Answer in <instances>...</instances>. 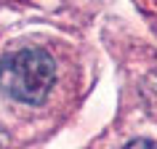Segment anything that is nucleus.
<instances>
[{
    "label": "nucleus",
    "instance_id": "nucleus-1",
    "mask_svg": "<svg viewBox=\"0 0 157 149\" xmlns=\"http://www.w3.org/2000/svg\"><path fill=\"white\" fill-rule=\"evenodd\" d=\"M56 83V61L43 48H16L0 59V91L19 104H43Z\"/></svg>",
    "mask_w": 157,
    "mask_h": 149
},
{
    "label": "nucleus",
    "instance_id": "nucleus-2",
    "mask_svg": "<svg viewBox=\"0 0 157 149\" xmlns=\"http://www.w3.org/2000/svg\"><path fill=\"white\" fill-rule=\"evenodd\" d=\"M120 149H157V144L144 141V139H133V141H128V144H125V147H120Z\"/></svg>",
    "mask_w": 157,
    "mask_h": 149
},
{
    "label": "nucleus",
    "instance_id": "nucleus-3",
    "mask_svg": "<svg viewBox=\"0 0 157 149\" xmlns=\"http://www.w3.org/2000/svg\"><path fill=\"white\" fill-rule=\"evenodd\" d=\"M6 147H8V136L0 131V149H6Z\"/></svg>",
    "mask_w": 157,
    "mask_h": 149
}]
</instances>
